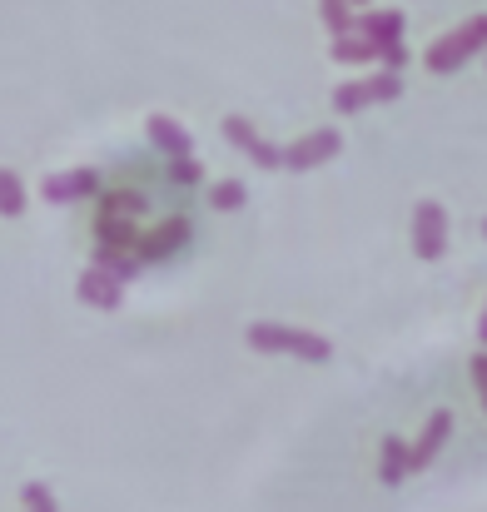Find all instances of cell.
<instances>
[{
    "instance_id": "obj_1",
    "label": "cell",
    "mask_w": 487,
    "mask_h": 512,
    "mask_svg": "<svg viewBox=\"0 0 487 512\" xmlns=\"http://www.w3.org/2000/svg\"><path fill=\"white\" fill-rule=\"evenodd\" d=\"M244 343L254 348V353H284V358H299V363H328L333 358V348H328L324 334H314V329H294V324H249L244 329Z\"/></svg>"
},
{
    "instance_id": "obj_2",
    "label": "cell",
    "mask_w": 487,
    "mask_h": 512,
    "mask_svg": "<svg viewBox=\"0 0 487 512\" xmlns=\"http://www.w3.org/2000/svg\"><path fill=\"white\" fill-rule=\"evenodd\" d=\"M473 55H487V15H473V20H463L458 30H448L443 40H433V45L423 50V65H428L433 75H453V70H463Z\"/></svg>"
},
{
    "instance_id": "obj_3",
    "label": "cell",
    "mask_w": 487,
    "mask_h": 512,
    "mask_svg": "<svg viewBox=\"0 0 487 512\" xmlns=\"http://www.w3.org/2000/svg\"><path fill=\"white\" fill-rule=\"evenodd\" d=\"M224 140H229L254 170H284V150H279L274 140H264L244 115H229V120H224Z\"/></svg>"
},
{
    "instance_id": "obj_4",
    "label": "cell",
    "mask_w": 487,
    "mask_h": 512,
    "mask_svg": "<svg viewBox=\"0 0 487 512\" xmlns=\"http://www.w3.org/2000/svg\"><path fill=\"white\" fill-rule=\"evenodd\" d=\"M338 155H343V135L338 130H314V135H299L294 145H284V170L309 174L328 165V160H338Z\"/></svg>"
},
{
    "instance_id": "obj_5",
    "label": "cell",
    "mask_w": 487,
    "mask_h": 512,
    "mask_svg": "<svg viewBox=\"0 0 487 512\" xmlns=\"http://www.w3.org/2000/svg\"><path fill=\"white\" fill-rule=\"evenodd\" d=\"M413 254L418 259H443L448 254V209L438 199H423L413 209Z\"/></svg>"
},
{
    "instance_id": "obj_6",
    "label": "cell",
    "mask_w": 487,
    "mask_h": 512,
    "mask_svg": "<svg viewBox=\"0 0 487 512\" xmlns=\"http://www.w3.org/2000/svg\"><path fill=\"white\" fill-rule=\"evenodd\" d=\"M75 294H80V304H90V309H100V314H115L120 299H125V274L110 269V264H90V269L80 274Z\"/></svg>"
},
{
    "instance_id": "obj_7",
    "label": "cell",
    "mask_w": 487,
    "mask_h": 512,
    "mask_svg": "<svg viewBox=\"0 0 487 512\" xmlns=\"http://www.w3.org/2000/svg\"><path fill=\"white\" fill-rule=\"evenodd\" d=\"M448 438H453V413H448V408H438V413L423 423V433L408 443V473H423V468L448 448Z\"/></svg>"
},
{
    "instance_id": "obj_8",
    "label": "cell",
    "mask_w": 487,
    "mask_h": 512,
    "mask_svg": "<svg viewBox=\"0 0 487 512\" xmlns=\"http://www.w3.org/2000/svg\"><path fill=\"white\" fill-rule=\"evenodd\" d=\"M100 189V170H65V174H50L40 184V199L45 204H80Z\"/></svg>"
},
{
    "instance_id": "obj_9",
    "label": "cell",
    "mask_w": 487,
    "mask_h": 512,
    "mask_svg": "<svg viewBox=\"0 0 487 512\" xmlns=\"http://www.w3.org/2000/svg\"><path fill=\"white\" fill-rule=\"evenodd\" d=\"M145 135H150V145L160 150L164 160H189V155H194L189 130H184L179 120H169V115H150V120H145Z\"/></svg>"
},
{
    "instance_id": "obj_10",
    "label": "cell",
    "mask_w": 487,
    "mask_h": 512,
    "mask_svg": "<svg viewBox=\"0 0 487 512\" xmlns=\"http://www.w3.org/2000/svg\"><path fill=\"white\" fill-rule=\"evenodd\" d=\"M358 35H363L373 50L398 45V40H403V15H398V10H363V15H358Z\"/></svg>"
},
{
    "instance_id": "obj_11",
    "label": "cell",
    "mask_w": 487,
    "mask_h": 512,
    "mask_svg": "<svg viewBox=\"0 0 487 512\" xmlns=\"http://www.w3.org/2000/svg\"><path fill=\"white\" fill-rule=\"evenodd\" d=\"M204 199H209V209H214V214H239V209L249 204V189H244L239 179H219V184H209V189H204Z\"/></svg>"
},
{
    "instance_id": "obj_12",
    "label": "cell",
    "mask_w": 487,
    "mask_h": 512,
    "mask_svg": "<svg viewBox=\"0 0 487 512\" xmlns=\"http://www.w3.org/2000/svg\"><path fill=\"white\" fill-rule=\"evenodd\" d=\"M30 209V189H25V179L15 170H0V214L5 219H20Z\"/></svg>"
},
{
    "instance_id": "obj_13",
    "label": "cell",
    "mask_w": 487,
    "mask_h": 512,
    "mask_svg": "<svg viewBox=\"0 0 487 512\" xmlns=\"http://www.w3.org/2000/svg\"><path fill=\"white\" fill-rule=\"evenodd\" d=\"M378 478H383L388 488L408 478V443H398V438H383V468H378Z\"/></svg>"
},
{
    "instance_id": "obj_14",
    "label": "cell",
    "mask_w": 487,
    "mask_h": 512,
    "mask_svg": "<svg viewBox=\"0 0 487 512\" xmlns=\"http://www.w3.org/2000/svg\"><path fill=\"white\" fill-rule=\"evenodd\" d=\"M333 60H338V65H363V60H378V50L353 30V35H338V40H333Z\"/></svg>"
},
{
    "instance_id": "obj_15",
    "label": "cell",
    "mask_w": 487,
    "mask_h": 512,
    "mask_svg": "<svg viewBox=\"0 0 487 512\" xmlns=\"http://www.w3.org/2000/svg\"><path fill=\"white\" fill-rule=\"evenodd\" d=\"M319 15H324V25H328V35H333V40L358 30V15H353V5H348V0H324V5H319Z\"/></svg>"
},
{
    "instance_id": "obj_16",
    "label": "cell",
    "mask_w": 487,
    "mask_h": 512,
    "mask_svg": "<svg viewBox=\"0 0 487 512\" xmlns=\"http://www.w3.org/2000/svg\"><path fill=\"white\" fill-rule=\"evenodd\" d=\"M373 100H368V85L363 80H343L338 90H333V110L338 115H358V110H368Z\"/></svg>"
},
{
    "instance_id": "obj_17",
    "label": "cell",
    "mask_w": 487,
    "mask_h": 512,
    "mask_svg": "<svg viewBox=\"0 0 487 512\" xmlns=\"http://www.w3.org/2000/svg\"><path fill=\"white\" fill-rule=\"evenodd\" d=\"M363 85H368V100H373V105H388V100L403 95V75H393V70H378V75H368Z\"/></svg>"
},
{
    "instance_id": "obj_18",
    "label": "cell",
    "mask_w": 487,
    "mask_h": 512,
    "mask_svg": "<svg viewBox=\"0 0 487 512\" xmlns=\"http://www.w3.org/2000/svg\"><path fill=\"white\" fill-rule=\"evenodd\" d=\"M20 508L25 512H60V503H55V493H50L45 483H25V488H20Z\"/></svg>"
},
{
    "instance_id": "obj_19",
    "label": "cell",
    "mask_w": 487,
    "mask_h": 512,
    "mask_svg": "<svg viewBox=\"0 0 487 512\" xmlns=\"http://www.w3.org/2000/svg\"><path fill=\"white\" fill-rule=\"evenodd\" d=\"M199 165H194V155L189 160H169V184H179V189H199Z\"/></svg>"
},
{
    "instance_id": "obj_20",
    "label": "cell",
    "mask_w": 487,
    "mask_h": 512,
    "mask_svg": "<svg viewBox=\"0 0 487 512\" xmlns=\"http://www.w3.org/2000/svg\"><path fill=\"white\" fill-rule=\"evenodd\" d=\"M378 65L393 70V75H403V65H408V45H403V40H398V45H383V50H378Z\"/></svg>"
},
{
    "instance_id": "obj_21",
    "label": "cell",
    "mask_w": 487,
    "mask_h": 512,
    "mask_svg": "<svg viewBox=\"0 0 487 512\" xmlns=\"http://www.w3.org/2000/svg\"><path fill=\"white\" fill-rule=\"evenodd\" d=\"M473 383H478V393H483V408H487V353L473 358Z\"/></svg>"
},
{
    "instance_id": "obj_22",
    "label": "cell",
    "mask_w": 487,
    "mask_h": 512,
    "mask_svg": "<svg viewBox=\"0 0 487 512\" xmlns=\"http://www.w3.org/2000/svg\"><path fill=\"white\" fill-rule=\"evenodd\" d=\"M478 343H483V353H487V304H483V319H478Z\"/></svg>"
},
{
    "instance_id": "obj_23",
    "label": "cell",
    "mask_w": 487,
    "mask_h": 512,
    "mask_svg": "<svg viewBox=\"0 0 487 512\" xmlns=\"http://www.w3.org/2000/svg\"><path fill=\"white\" fill-rule=\"evenodd\" d=\"M348 5H353V10H358V5H363V10H368V0H348Z\"/></svg>"
},
{
    "instance_id": "obj_24",
    "label": "cell",
    "mask_w": 487,
    "mask_h": 512,
    "mask_svg": "<svg viewBox=\"0 0 487 512\" xmlns=\"http://www.w3.org/2000/svg\"><path fill=\"white\" fill-rule=\"evenodd\" d=\"M483 239H487V219H483Z\"/></svg>"
},
{
    "instance_id": "obj_25",
    "label": "cell",
    "mask_w": 487,
    "mask_h": 512,
    "mask_svg": "<svg viewBox=\"0 0 487 512\" xmlns=\"http://www.w3.org/2000/svg\"><path fill=\"white\" fill-rule=\"evenodd\" d=\"M319 5H324V0H319Z\"/></svg>"
}]
</instances>
